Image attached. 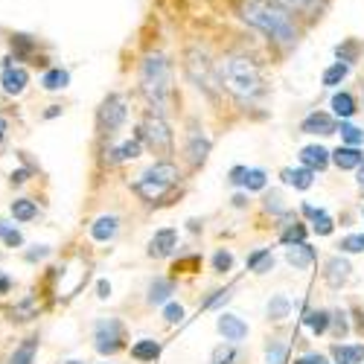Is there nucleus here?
<instances>
[{"label":"nucleus","instance_id":"f257e3e1","mask_svg":"<svg viewBox=\"0 0 364 364\" xmlns=\"http://www.w3.org/2000/svg\"><path fill=\"white\" fill-rule=\"evenodd\" d=\"M242 21L257 26L259 33H265L268 38H274L280 44H294L297 41V26L289 18V12L277 4H268V0H242Z\"/></svg>","mask_w":364,"mask_h":364},{"label":"nucleus","instance_id":"f03ea898","mask_svg":"<svg viewBox=\"0 0 364 364\" xmlns=\"http://www.w3.org/2000/svg\"><path fill=\"white\" fill-rule=\"evenodd\" d=\"M140 87H143L146 100L155 105L158 114L169 111V102H172V70H169V62L161 53L143 58V65H140Z\"/></svg>","mask_w":364,"mask_h":364},{"label":"nucleus","instance_id":"7ed1b4c3","mask_svg":"<svg viewBox=\"0 0 364 364\" xmlns=\"http://www.w3.org/2000/svg\"><path fill=\"white\" fill-rule=\"evenodd\" d=\"M219 79L222 85L236 94L239 100H254L262 94V76L257 70V65L251 58H242V55H230L219 65Z\"/></svg>","mask_w":364,"mask_h":364},{"label":"nucleus","instance_id":"20e7f679","mask_svg":"<svg viewBox=\"0 0 364 364\" xmlns=\"http://www.w3.org/2000/svg\"><path fill=\"white\" fill-rule=\"evenodd\" d=\"M137 140H146L155 151H161V155H169V151H172V132H169V126L164 123L161 114L146 117L143 129L137 132Z\"/></svg>","mask_w":364,"mask_h":364},{"label":"nucleus","instance_id":"39448f33","mask_svg":"<svg viewBox=\"0 0 364 364\" xmlns=\"http://www.w3.org/2000/svg\"><path fill=\"white\" fill-rule=\"evenodd\" d=\"M187 73H190V79H193L198 87L207 90V94H216L219 79H216V73H213V65H210V58H207L201 50H190V53H187Z\"/></svg>","mask_w":364,"mask_h":364},{"label":"nucleus","instance_id":"423d86ee","mask_svg":"<svg viewBox=\"0 0 364 364\" xmlns=\"http://www.w3.org/2000/svg\"><path fill=\"white\" fill-rule=\"evenodd\" d=\"M126 117H129L126 100L119 97V94H111V97L102 102V108H100V129H102V134H108V137L117 134L119 129H123Z\"/></svg>","mask_w":364,"mask_h":364},{"label":"nucleus","instance_id":"0eeeda50","mask_svg":"<svg viewBox=\"0 0 364 364\" xmlns=\"http://www.w3.org/2000/svg\"><path fill=\"white\" fill-rule=\"evenodd\" d=\"M94 341H97V350L102 355H111L123 347V323L108 318V321H100L97 323V332H94Z\"/></svg>","mask_w":364,"mask_h":364},{"label":"nucleus","instance_id":"6e6552de","mask_svg":"<svg viewBox=\"0 0 364 364\" xmlns=\"http://www.w3.org/2000/svg\"><path fill=\"white\" fill-rule=\"evenodd\" d=\"M0 85H4V94L18 97V94H23L26 85H29V70L21 68V65H12V58H6L4 73H0Z\"/></svg>","mask_w":364,"mask_h":364},{"label":"nucleus","instance_id":"1a4fd4ad","mask_svg":"<svg viewBox=\"0 0 364 364\" xmlns=\"http://www.w3.org/2000/svg\"><path fill=\"white\" fill-rule=\"evenodd\" d=\"M303 134H336L338 126H336V119H332L329 114H309L306 119H303V126H300Z\"/></svg>","mask_w":364,"mask_h":364},{"label":"nucleus","instance_id":"9d476101","mask_svg":"<svg viewBox=\"0 0 364 364\" xmlns=\"http://www.w3.org/2000/svg\"><path fill=\"white\" fill-rule=\"evenodd\" d=\"M175 242H178V233L172 230V228H166V230H158L155 236H151V242H149V257H169L172 254V248H175Z\"/></svg>","mask_w":364,"mask_h":364},{"label":"nucleus","instance_id":"9b49d317","mask_svg":"<svg viewBox=\"0 0 364 364\" xmlns=\"http://www.w3.org/2000/svg\"><path fill=\"white\" fill-rule=\"evenodd\" d=\"M219 332L228 341H242L248 336V323L242 318H236V315H222L219 318Z\"/></svg>","mask_w":364,"mask_h":364},{"label":"nucleus","instance_id":"f8f14e48","mask_svg":"<svg viewBox=\"0 0 364 364\" xmlns=\"http://www.w3.org/2000/svg\"><path fill=\"white\" fill-rule=\"evenodd\" d=\"M332 161H336L338 169H355L364 164V155L358 151V146H338L332 151Z\"/></svg>","mask_w":364,"mask_h":364},{"label":"nucleus","instance_id":"ddd939ff","mask_svg":"<svg viewBox=\"0 0 364 364\" xmlns=\"http://www.w3.org/2000/svg\"><path fill=\"white\" fill-rule=\"evenodd\" d=\"M146 181H158V184H164V187H169V184H175V181L181 178L178 175V169L169 164V161H161V164H155L151 169H146V175H143Z\"/></svg>","mask_w":364,"mask_h":364},{"label":"nucleus","instance_id":"4468645a","mask_svg":"<svg viewBox=\"0 0 364 364\" xmlns=\"http://www.w3.org/2000/svg\"><path fill=\"white\" fill-rule=\"evenodd\" d=\"M347 277H350V262L341 259V257H332L326 262V283L338 289L341 283H347Z\"/></svg>","mask_w":364,"mask_h":364},{"label":"nucleus","instance_id":"2eb2a0df","mask_svg":"<svg viewBox=\"0 0 364 364\" xmlns=\"http://www.w3.org/2000/svg\"><path fill=\"white\" fill-rule=\"evenodd\" d=\"M300 161H303V166L306 169H323L326 164H329V151L323 149V146H306L300 151Z\"/></svg>","mask_w":364,"mask_h":364},{"label":"nucleus","instance_id":"dca6fc26","mask_svg":"<svg viewBox=\"0 0 364 364\" xmlns=\"http://www.w3.org/2000/svg\"><path fill=\"white\" fill-rule=\"evenodd\" d=\"M117 228H119V219L117 216H100L94 225H90V236L97 242H108L117 236Z\"/></svg>","mask_w":364,"mask_h":364},{"label":"nucleus","instance_id":"f3484780","mask_svg":"<svg viewBox=\"0 0 364 364\" xmlns=\"http://www.w3.org/2000/svg\"><path fill=\"white\" fill-rule=\"evenodd\" d=\"M332 358H336L338 364H361L364 361V344H336L332 347Z\"/></svg>","mask_w":364,"mask_h":364},{"label":"nucleus","instance_id":"a211bd4d","mask_svg":"<svg viewBox=\"0 0 364 364\" xmlns=\"http://www.w3.org/2000/svg\"><path fill=\"white\" fill-rule=\"evenodd\" d=\"M286 259L294 265V268H309L315 262V248H309L306 242H300V245H291L286 251Z\"/></svg>","mask_w":364,"mask_h":364},{"label":"nucleus","instance_id":"6ab92c4d","mask_svg":"<svg viewBox=\"0 0 364 364\" xmlns=\"http://www.w3.org/2000/svg\"><path fill=\"white\" fill-rule=\"evenodd\" d=\"M36 353H38V336H29L9 358V364H33L36 361Z\"/></svg>","mask_w":364,"mask_h":364},{"label":"nucleus","instance_id":"aec40b11","mask_svg":"<svg viewBox=\"0 0 364 364\" xmlns=\"http://www.w3.org/2000/svg\"><path fill=\"white\" fill-rule=\"evenodd\" d=\"M283 181L286 184H291V187H297V190H309L312 187V181H315V172L312 169H283Z\"/></svg>","mask_w":364,"mask_h":364},{"label":"nucleus","instance_id":"412c9836","mask_svg":"<svg viewBox=\"0 0 364 364\" xmlns=\"http://www.w3.org/2000/svg\"><path fill=\"white\" fill-rule=\"evenodd\" d=\"M9 213H12L15 222H33L38 216V207H36V201H29V198H15L12 207H9Z\"/></svg>","mask_w":364,"mask_h":364},{"label":"nucleus","instance_id":"4be33fe9","mask_svg":"<svg viewBox=\"0 0 364 364\" xmlns=\"http://www.w3.org/2000/svg\"><path fill=\"white\" fill-rule=\"evenodd\" d=\"M41 85L44 90H65L70 85V73L62 70V68H50L44 76H41Z\"/></svg>","mask_w":364,"mask_h":364},{"label":"nucleus","instance_id":"5701e85b","mask_svg":"<svg viewBox=\"0 0 364 364\" xmlns=\"http://www.w3.org/2000/svg\"><path fill=\"white\" fill-rule=\"evenodd\" d=\"M207 151H210V140L201 137L198 132L190 134V146H187V155H190V164H201L207 158Z\"/></svg>","mask_w":364,"mask_h":364},{"label":"nucleus","instance_id":"b1692460","mask_svg":"<svg viewBox=\"0 0 364 364\" xmlns=\"http://www.w3.org/2000/svg\"><path fill=\"white\" fill-rule=\"evenodd\" d=\"M132 355H134L137 361H155V358L161 355V344L151 341V338H143V341H137V344L132 347Z\"/></svg>","mask_w":364,"mask_h":364},{"label":"nucleus","instance_id":"393cba45","mask_svg":"<svg viewBox=\"0 0 364 364\" xmlns=\"http://www.w3.org/2000/svg\"><path fill=\"white\" fill-rule=\"evenodd\" d=\"M332 111H336V117H341V119H350L355 114V100L347 94V90H341V94L332 97Z\"/></svg>","mask_w":364,"mask_h":364},{"label":"nucleus","instance_id":"a878e982","mask_svg":"<svg viewBox=\"0 0 364 364\" xmlns=\"http://www.w3.org/2000/svg\"><path fill=\"white\" fill-rule=\"evenodd\" d=\"M248 268L257 271V274H265V271L274 268V257H271L268 248H259V251H254V254L248 257Z\"/></svg>","mask_w":364,"mask_h":364},{"label":"nucleus","instance_id":"bb28decb","mask_svg":"<svg viewBox=\"0 0 364 364\" xmlns=\"http://www.w3.org/2000/svg\"><path fill=\"white\" fill-rule=\"evenodd\" d=\"M140 155V140L134 137V140H126L123 146H117L114 151H111V161L114 164H123V161H134Z\"/></svg>","mask_w":364,"mask_h":364},{"label":"nucleus","instance_id":"cd10ccee","mask_svg":"<svg viewBox=\"0 0 364 364\" xmlns=\"http://www.w3.org/2000/svg\"><path fill=\"white\" fill-rule=\"evenodd\" d=\"M172 291H175L172 280H155L149 286V303H151V306H155V303H166Z\"/></svg>","mask_w":364,"mask_h":364},{"label":"nucleus","instance_id":"c85d7f7f","mask_svg":"<svg viewBox=\"0 0 364 364\" xmlns=\"http://www.w3.org/2000/svg\"><path fill=\"white\" fill-rule=\"evenodd\" d=\"M347 73H350V65H344V62L329 65V68L323 70V85H326V87H336V85H341V82L347 79Z\"/></svg>","mask_w":364,"mask_h":364},{"label":"nucleus","instance_id":"c756f323","mask_svg":"<svg viewBox=\"0 0 364 364\" xmlns=\"http://www.w3.org/2000/svg\"><path fill=\"white\" fill-rule=\"evenodd\" d=\"M289 309H291V303H289V297L277 294L274 300H271V303H268V318H271V321H283V318H289Z\"/></svg>","mask_w":364,"mask_h":364},{"label":"nucleus","instance_id":"7c9ffc66","mask_svg":"<svg viewBox=\"0 0 364 364\" xmlns=\"http://www.w3.org/2000/svg\"><path fill=\"white\" fill-rule=\"evenodd\" d=\"M164 184H158V181H146V178H140L137 181V193L143 196V198H149V201H155V198H161L164 196Z\"/></svg>","mask_w":364,"mask_h":364},{"label":"nucleus","instance_id":"2f4dec72","mask_svg":"<svg viewBox=\"0 0 364 364\" xmlns=\"http://www.w3.org/2000/svg\"><path fill=\"white\" fill-rule=\"evenodd\" d=\"M303 323L312 326L315 336H323L326 326H329V312H306V318H303Z\"/></svg>","mask_w":364,"mask_h":364},{"label":"nucleus","instance_id":"473e14b6","mask_svg":"<svg viewBox=\"0 0 364 364\" xmlns=\"http://www.w3.org/2000/svg\"><path fill=\"white\" fill-rule=\"evenodd\" d=\"M358 50H361V44L350 38V41H344V44L336 47V55H338V62L350 65V62H355V58H358Z\"/></svg>","mask_w":364,"mask_h":364},{"label":"nucleus","instance_id":"72a5a7b5","mask_svg":"<svg viewBox=\"0 0 364 364\" xmlns=\"http://www.w3.org/2000/svg\"><path fill=\"white\" fill-rule=\"evenodd\" d=\"M0 239H4L9 248H21V245H23L21 230H15V228H12V225H6V222H0Z\"/></svg>","mask_w":364,"mask_h":364},{"label":"nucleus","instance_id":"f704fd0d","mask_svg":"<svg viewBox=\"0 0 364 364\" xmlns=\"http://www.w3.org/2000/svg\"><path fill=\"white\" fill-rule=\"evenodd\" d=\"M12 47L18 50V58H26V55L36 53V41L29 36H12Z\"/></svg>","mask_w":364,"mask_h":364},{"label":"nucleus","instance_id":"c9c22d12","mask_svg":"<svg viewBox=\"0 0 364 364\" xmlns=\"http://www.w3.org/2000/svg\"><path fill=\"white\" fill-rule=\"evenodd\" d=\"M341 137L347 140V146H361L364 143V132L358 126H350V123H341Z\"/></svg>","mask_w":364,"mask_h":364},{"label":"nucleus","instance_id":"e433bc0d","mask_svg":"<svg viewBox=\"0 0 364 364\" xmlns=\"http://www.w3.org/2000/svg\"><path fill=\"white\" fill-rule=\"evenodd\" d=\"M265 358H268V364H286V347L280 341H271L265 350Z\"/></svg>","mask_w":364,"mask_h":364},{"label":"nucleus","instance_id":"4c0bfd02","mask_svg":"<svg viewBox=\"0 0 364 364\" xmlns=\"http://www.w3.org/2000/svg\"><path fill=\"white\" fill-rule=\"evenodd\" d=\"M338 248L347 251V254H358V251H364V233H353V236L341 239V245H338Z\"/></svg>","mask_w":364,"mask_h":364},{"label":"nucleus","instance_id":"58836bf2","mask_svg":"<svg viewBox=\"0 0 364 364\" xmlns=\"http://www.w3.org/2000/svg\"><path fill=\"white\" fill-rule=\"evenodd\" d=\"M245 187H248V190H265V172H262V169H248Z\"/></svg>","mask_w":364,"mask_h":364},{"label":"nucleus","instance_id":"ea45409f","mask_svg":"<svg viewBox=\"0 0 364 364\" xmlns=\"http://www.w3.org/2000/svg\"><path fill=\"white\" fill-rule=\"evenodd\" d=\"M303 239H306V228H303V225H294V228H289V230L283 233V242H286V245H300Z\"/></svg>","mask_w":364,"mask_h":364},{"label":"nucleus","instance_id":"a19ab883","mask_svg":"<svg viewBox=\"0 0 364 364\" xmlns=\"http://www.w3.org/2000/svg\"><path fill=\"white\" fill-rule=\"evenodd\" d=\"M271 4H277L283 9H312L318 0H271Z\"/></svg>","mask_w":364,"mask_h":364},{"label":"nucleus","instance_id":"79ce46f5","mask_svg":"<svg viewBox=\"0 0 364 364\" xmlns=\"http://www.w3.org/2000/svg\"><path fill=\"white\" fill-rule=\"evenodd\" d=\"M230 265H233V257H230L228 251H219V254L213 257V268L219 271V274H225V271H230Z\"/></svg>","mask_w":364,"mask_h":364},{"label":"nucleus","instance_id":"37998d69","mask_svg":"<svg viewBox=\"0 0 364 364\" xmlns=\"http://www.w3.org/2000/svg\"><path fill=\"white\" fill-rule=\"evenodd\" d=\"M315 233H321V236H329L332 233V219L323 213V210L315 216Z\"/></svg>","mask_w":364,"mask_h":364},{"label":"nucleus","instance_id":"c03bdc74","mask_svg":"<svg viewBox=\"0 0 364 364\" xmlns=\"http://www.w3.org/2000/svg\"><path fill=\"white\" fill-rule=\"evenodd\" d=\"M164 318H166L169 323H178L181 318H184V309H181V303H169L166 312H164Z\"/></svg>","mask_w":364,"mask_h":364},{"label":"nucleus","instance_id":"a18cd8bd","mask_svg":"<svg viewBox=\"0 0 364 364\" xmlns=\"http://www.w3.org/2000/svg\"><path fill=\"white\" fill-rule=\"evenodd\" d=\"M245 175H248V169H245V166L230 169V181H233V184H245Z\"/></svg>","mask_w":364,"mask_h":364},{"label":"nucleus","instance_id":"49530a36","mask_svg":"<svg viewBox=\"0 0 364 364\" xmlns=\"http://www.w3.org/2000/svg\"><path fill=\"white\" fill-rule=\"evenodd\" d=\"M294 364H326V358H323L321 353H312V355H303V358L294 361Z\"/></svg>","mask_w":364,"mask_h":364},{"label":"nucleus","instance_id":"de8ad7c7","mask_svg":"<svg viewBox=\"0 0 364 364\" xmlns=\"http://www.w3.org/2000/svg\"><path fill=\"white\" fill-rule=\"evenodd\" d=\"M47 254H50V248L38 245V251H26V259H29V262H36V259H44Z\"/></svg>","mask_w":364,"mask_h":364},{"label":"nucleus","instance_id":"09e8293b","mask_svg":"<svg viewBox=\"0 0 364 364\" xmlns=\"http://www.w3.org/2000/svg\"><path fill=\"white\" fill-rule=\"evenodd\" d=\"M265 201H268V210H274V213H280V210H283V207H280V196H277V193H271Z\"/></svg>","mask_w":364,"mask_h":364},{"label":"nucleus","instance_id":"8fccbe9b","mask_svg":"<svg viewBox=\"0 0 364 364\" xmlns=\"http://www.w3.org/2000/svg\"><path fill=\"white\" fill-rule=\"evenodd\" d=\"M336 336H338V338L347 336V321H344V315H336Z\"/></svg>","mask_w":364,"mask_h":364},{"label":"nucleus","instance_id":"3c124183","mask_svg":"<svg viewBox=\"0 0 364 364\" xmlns=\"http://www.w3.org/2000/svg\"><path fill=\"white\" fill-rule=\"evenodd\" d=\"M228 297H230V291H216L213 300H207V306H219V303H225Z\"/></svg>","mask_w":364,"mask_h":364},{"label":"nucleus","instance_id":"603ef678","mask_svg":"<svg viewBox=\"0 0 364 364\" xmlns=\"http://www.w3.org/2000/svg\"><path fill=\"white\" fill-rule=\"evenodd\" d=\"M97 291H100V297L105 300V297L111 294V283H108V280H100V283H97Z\"/></svg>","mask_w":364,"mask_h":364},{"label":"nucleus","instance_id":"864d4df0","mask_svg":"<svg viewBox=\"0 0 364 364\" xmlns=\"http://www.w3.org/2000/svg\"><path fill=\"white\" fill-rule=\"evenodd\" d=\"M26 169H18V172H12V184H23V181H26Z\"/></svg>","mask_w":364,"mask_h":364},{"label":"nucleus","instance_id":"5fc2aeb1","mask_svg":"<svg viewBox=\"0 0 364 364\" xmlns=\"http://www.w3.org/2000/svg\"><path fill=\"white\" fill-rule=\"evenodd\" d=\"M9 289H12V280H9L6 274H0V294H6Z\"/></svg>","mask_w":364,"mask_h":364},{"label":"nucleus","instance_id":"6e6d98bb","mask_svg":"<svg viewBox=\"0 0 364 364\" xmlns=\"http://www.w3.org/2000/svg\"><path fill=\"white\" fill-rule=\"evenodd\" d=\"M303 213H306V216H309V219H315V216H318V213H321V210H315V207H312V204H306V207H303Z\"/></svg>","mask_w":364,"mask_h":364},{"label":"nucleus","instance_id":"4d7b16f0","mask_svg":"<svg viewBox=\"0 0 364 364\" xmlns=\"http://www.w3.org/2000/svg\"><path fill=\"white\" fill-rule=\"evenodd\" d=\"M6 129H9V123H6V119H4V117H0V140H4V137H6Z\"/></svg>","mask_w":364,"mask_h":364},{"label":"nucleus","instance_id":"13d9d810","mask_svg":"<svg viewBox=\"0 0 364 364\" xmlns=\"http://www.w3.org/2000/svg\"><path fill=\"white\" fill-rule=\"evenodd\" d=\"M58 114H62V108H58V105H53V108H50L44 117H47V119H53V117H58Z\"/></svg>","mask_w":364,"mask_h":364},{"label":"nucleus","instance_id":"bf43d9fd","mask_svg":"<svg viewBox=\"0 0 364 364\" xmlns=\"http://www.w3.org/2000/svg\"><path fill=\"white\" fill-rule=\"evenodd\" d=\"M358 184H361V187H364V164H361V166H358Z\"/></svg>","mask_w":364,"mask_h":364},{"label":"nucleus","instance_id":"052dcab7","mask_svg":"<svg viewBox=\"0 0 364 364\" xmlns=\"http://www.w3.org/2000/svg\"><path fill=\"white\" fill-rule=\"evenodd\" d=\"M219 364H230V358H228V361H219Z\"/></svg>","mask_w":364,"mask_h":364},{"label":"nucleus","instance_id":"680f3d73","mask_svg":"<svg viewBox=\"0 0 364 364\" xmlns=\"http://www.w3.org/2000/svg\"><path fill=\"white\" fill-rule=\"evenodd\" d=\"M68 364H79V361H68Z\"/></svg>","mask_w":364,"mask_h":364}]
</instances>
